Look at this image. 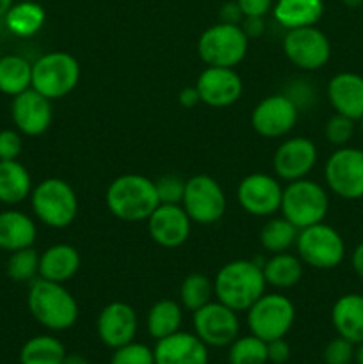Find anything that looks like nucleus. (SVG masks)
<instances>
[{
  "label": "nucleus",
  "mask_w": 363,
  "mask_h": 364,
  "mask_svg": "<svg viewBox=\"0 0 363 364\" xmlns=\"http://www.w3.org/2000/svg\"><path fill=\"white\" fill-rule=\"evenodd\" d=\"M265 277L262 265L249 259H235L219 269L214 279V295L233 311H248L263 294Z\"/></svg>",
  "instance_id": "nucleus-1"
},
{
  "label": "nucleus",
  "mask_w": 363,
  "mask_h": 364,
  "mask_svg": "<svg viewBox=\"0 0 363 364\" xmlns=\"http://www.w3.org/2000/svg\"><path fill=\"white\" fill-rule=\"evenodd\" d=\"M105 205L116 219L125 223L148 220L160 205L155 181L142 174H121L107 187Z\"/></svg>",
  "instance_id": "nucleus-2"
},
{
  "label": "nucleus",
  "mask_w": 363,
  "mask_h": 364,
  "mask_svg": "<svg viewBox=\"0 0 363 364\" xmlns=\"http://www.w3.org/2000/svg\"><path fill=\"white\" fill-rule=\"evenodd\" d=\"M27 306L36 322L48 331H66L78 318V304L63 283L36 277L28 287Z\"/></svg>",
  "instance_id": "nucleus-3"
},
{
  "label": "nucleus",
  "mask_w": 363,
  "mask_h": 364,
  "mask_svg": "<svg viewBox=\"0 0 363 364\" xmlns=\"http://www.w3.org/2000/svg\"><path fill=\"white\" fill-rule=\"evenodd\" d=\"M31 206L39 223L53 230H64L77 219L78 198L68 181L46 178L32 188Z\"/></svg>",
  "instance_id": "nucleus-4"
},
{
  "label": "nucleus",
  "mask_w": 363,
  "mask_h": 364,
  "mask_svg": "<svg viewBox=\"0 0 363 364\" xmlns=\"http://www.w3.org/2000/svg\"><path fill=\"white\" fill-rule=\"evenodd\" d=\"M330 210V198L322 185L312 180L290 181L283 188L280 212L298 230L324 223Z\"/></svg>",
  "instance_id": "nucleus-5"
},
{
  "label": "nucleus",
  "mask_w": 363,
  "mask_h": 364,
  "mask_svg": "<svg viewBox=\"0 0 363 364\" xmlns=\"http://www.w3.org/2000/svg\"><path fill=\"white\" fill-rule=\"evenodd\" d=\"M80 80V64L68 52H48L32 63V89L48 100L70 95Z\"/></svg>",
  "instance_id": "nucleus-6"
},
{
  "label": "nucleus",
  "mask_w": 363,
  "mask_h": 364,
  "mask_svg": "<svg viewBox=\"0 0 363 364\" xmlns=\"http://www.w3.org/2000/svg\"><path fill=\"white\" fill-rule=\"evenodd\" d=\"M249 39L241 25L219 23L206 28L198 39L199 59L206 66L235 68L248 53Z\"/></svg>",
  "instance_id": "nucleus-7"
},
{
  "label": "nucleus",
  "mask_w": 363,
  "mask_h": 364,
  "mask_svg": "<svg viewBox=\"0 0 363 364\" xmlns=\"http://www.w3.org/2000/svg\"><path fill=\"white\" fill-rule=\"evenodd\" d=\"M295 249L302 263L317 270H331L345 256V242L335 228L319 223L299 230Z\"/></svg>",
  "instance_id": "nucleus-8"
},
{
  "label": "nucleus",
  "mask_w": 363,
  "mask_h": 364,
  "mask_svg": "<svg viewBox=\"0 0 363 364\" xmlns=\"http://www.w3.org/2000/svg\"><path fill=\"white\" fill-rule=\"evenodd\" d=\"M295 322V306L281 294H263L248 309V329L267 343L287 336Z\"/></svg>",
  "instance_id": "nucleus-9"
},
{
  "label": "nucleus",
  "mask_w": 363,
  "mask_h": 364,
  "mask_svg": "<svg viewBox=\"0 0 363 364\" xmlns=\"http://www.w3.org/2000/svg\"><path fill=\"white\" fill-rule=\"evenodd\" d=\"M182 206L189 219L199 226L219 223L226 212V196L216 178L209 174H196L185 180Z\"/></svg>",
  "instance_id": "nucleus-10"
},
{
  "label": "nucleus",
  "mask_w": 363,
  "mask_h": 364,
  "mask_svg": "<svg viewBox=\"0 0 363 364\" xmlns=\"http://www.w3.org/2000/svg\"><path fill=\"white\" fill-rule=\"evenodd\" d=\"M324 178L335 196L347 201L363 199V149L344 146L331 153Z\"/></svg>",
  "instance_id": "nucleus-11"
},
{
  "label": "nucleus",
  "mask_w": 363,
  "mask_h": 364,
  "mask_svg": "<svg viewBox=\"0 0 363 364\" xmlns=\"http://www.w3.org/2000/svg\"><path fill=\"white\" fill-rule=\"evenodd\" d=\"M192 327L196 336L209 348L230 347L241 331L237 311L219 301H210L192 313Z\"/></svg>",
  "instance_id": "nucleus-12"
},
{
  "label": "nucleus",
  "mask_w": 363,
  "mask_h": 364,
  "mask_svg": "<svg viewBox=\"0 0 363 364\" xmlns=\"http://www.w3.org/2000/svg\"><path fill=\"white\" fill-rule=\"evenodd\" d=\"M283 52L295 68L305 71H317L327 64L331 57V43L322 31L313 27H301L287 31L283 38Z\"/></svg>",
  "instance_id": "nucleus-13"
},
{
  "label": "nucleus",
  "mask_w": 363,
  "mask_h": 364,
  "mask_svg": "<svg viewBox=\"0 0 363 364\" xmlns=\"http://www.w3.org/2000/svg\"><path fill=\"white\" fill-rule=\"evenodd\" d=\"M283 187L280 180L265 173L248 174L237 187L238 205L255 217H270L280 212Z\"/></svg>",
  "instance_id": "nucleus-14"
},
{
  "label": "nucleus",
  "mask_w": 363,
  "mask_h": 364,
  "mask_svg": "<svg viewBox=\"0 0 363 364\" xmlns=\"http://www.w3.org/2000/svg\"><path fill=\"white\" fill-rule=\"evenodd\" d=\"M299 109L285 92L263 98L251 112V127L260 137L278 139L295 127Z\"/></svg>",
  "instance_id": "nucleus-15"
},
{
  "label": "nucleus",
  "mask_w": 363,
  "mask_h": 364,
  "mask_svg": "<svg viewBox=\"0 0 363 364\" xmlns=\"http://www.w3.org/2000/svg\"><path fill=\"white\" fill-rule=\"evenodd\" d=\"M11 117L21 135L38 137L50 128L53 121L52 100L34 89L20 92L11 103Z\"/></svg>",
  "instance_id": "nucleus-16"
},
{
  "label": "nucleus",
  "mask_w": 363,
  "mask_h": 364,
  "mask_svg": "<svg viewBox=\"0 0 363 364\" xmlns=\"http://www.w3.org/2000/svg\"><path fill=\"white\" fill-rule=\"evenodd\" d=\"M317 146L306 137H292L281 142L273 156V167L278 180H302L317 164Z\"/></svg>",
  "instance_id": "nucleus-17"
},
{
  "label": "nucleus",
  "mask_w": 363,
  "mask_h": 364,
  "mask_svg": "<svg viewBox=\"0 0 363 364\" xmlns=\"http://www.w3.org/2000/svg\"><path fill=\"white\" fill-rule=\"evenodd\" d=\"M196 89L201 103L214 109H224L238 102L244 91V84L233 68L209 66L199 73Z\"/></svg>",
  "instance_id": "nucleus-18"
},
{
  "label": "nucleus",
  "mask_w": 363,
  "mask_h": 364,
  "mask_svg": "<svg viewBox=\"0 0 363 364\" xmlns=\"http://www.w3.org/2000/svg\"><path fill=\"white\" fill-rule=\"evenodd\" d=\"M100 341L109 348H120L134 341L137 334V315L127 302H110L100 311L96 320Z\"/></svg>",
  "instance_id": "nucleus-19"
},
{
  "label": "nucleus",
  "mask_w": 363,
  "mask_h": 364,
  "mask_svg": "<svg viewBox=\"0 0 363 364\" xmlns=\"http://www.w3.org/2000/svg\"><path fill=\"white\" fill-rule=\"evenodd\" d=\"M146 223L149 237L160 247H180L191 235L192 220L182 205H159Z\"/></svg>",
  "instance_id": "nucleus-20"
},
{
  "label": "nucleus",
  "mask_w": 363,
  "mask_h": 364,
  "mask_svg": "<svg viewBox=\"0 0 363 364\" xmlns=\"http://www.w3.org/2000/svg\"><path fill=\"white\" fill-rule=\"evenodd\" d=\"M155 364H209V347L196 334L178 333L157 340Z\"/></svg>",
  "instance_id": "nucleus-21"
},
{
  "label": "nucleus",
  "mask_w": 363,
  "mask_h": 364,
  "mask_svg": "<svg viewBox=\"0 0 363 364\" xmlns=\"http://www.w3.org/2000/svg\"><path fill=\"white\" fill-rule=\"evenodd\" d=\"M327 100L335 112L359 121L363 117V77L351 71L337 73L327 82Z\"/></svg>",
  "instance_id": "nucleus-22"
},
{
  "label": "nucleus",
  "mask_w": 363,
  "mask_h": 364,
  "mask_svg": "<svg viewBox=\"0 0 363 364\" xmlns=\"http://www.w3.org/2000/svg\"><path fill=\"white\" fill-rule=\"evenodd\" d=\"M331 323L338 336L351 343H363V295L345 294L331 308Z\"/></svg>",
  "instance_id": "nucleus-23"
},
{
  "label": "nucleus",
  "mask_w": 363,
  "mask_h": 364,
  "mask_svg": "<svg viewBox=\"0 0 363 364\" xmlns=\"http://www.w3.org/2000/svg\"><path fill=\"white\" fill-rule=\"evenodd\" d=\"M38 237L36 223L20 210L0 212V249L7 252L32 247Z\"/></svg>",
  "instance_id": "nucleus-24"
},
{
  "label": "nucleus",
  "mask_w": 363,
  "mask_h": 364,
  "mask_svg": "<svg viewBox=\"0 0 363 364\" xmlns=\"http://www.w3.org/2000/svg\"><path fill=\"white\" fill-rule=\"evenodd\" d=\"M80 269V255L70 244L50 245L43 255H39V277L53 281V283H66Z\"/></svg>",
  "instance_id": "nucleus-25"
},
{
  "label": "nucleus",
  "mask_w": 363,
  "mask_h": 364,
  "mask_svg": "<svg viewBox=\"0 0 363 364\" xmlns=\"http://www.w3.org/2000/svg\"><path fill=\"white\" fill-rule=\"evenodd\" d=\"M274 18L287 31L313 27L324 14L322 0H278L274 4Z\"/></svg>",
  "instance_id": "nucleus-26"
},
{
  "label": "nucleus",
  "mask_w": 363,
  "mask_h": 364,
  "mask_svg": "<svg viewBox=\"0 0 363 364\" xmlns=\"http://www.w3.org/2000/svg\"><path fill=\"white\" fill-rule=\"evenodd\" d=\"M32 192V178L18 160H0V203L18 205Z\"/></svg>",
  "instance_id": "nucleus-27"
},
{
  "label": "nucleus",
  "mask_w": 363,
  "mask_h": 364,
  "mask_svg": "<svg viewBox=\"0 0 363 364\" xmlns=\"http://www.w3.org/2000/svg\"><path fill=\"white\" fill-rule=\"evenodd\" d=\"M45 9L36 0H31V2H20L18 0L4 16L6 27L9 28L11 34L18 36V38H31V36L38 34L43 25H45Z\"/></svg>",
  "instance_id": "nucleus-28"
},
{
  "label": "nucleus",
  "mask_w": 363,
  "mask_h": 364,
  "mask_svg": "<svg viewBox=\"0 0 363 364\" xmlns=\"http://www.w3.org/2000/svg\"><path fill=\"white\" fill-rule=\"evenodd\" d=\"M262 272L269 287L287 290L301 281L302 262L299 256L290 255V252H278L263 263Z\"/></svg>",
  "instance_id": "nucleus-29"
},
{
  "label": "nucleus",
  "mask_w": 363,
  "mask_h": 364,
  "mask_svg": "<svg viewBox=\"0 0 363 364\" xmlns=\"http://www.w3.org/2000/svg\"><path fill=\"white\" fill-rule=\"evenodd\" d=\"M182 320H184V313H182L180 302L162 299L149 308L148 316H146V329L153 340H162L180 331Z\"/></svg>",
  "instance_id": "nucleus-30"
},
{
  "label": "nucleus",
  "mask_w": 363,
  "mask_h": 364,
  "mask_svg": "<svg viewBox=\"0 0 363 364\" xmlns=\"http://www.w3.org/2000/svg\"><path fill=\"white\" fill-rule=\"evenodd\" d=\"M32 87V64L21 55L0 57V92L18 96Z\"/></svg>",
  "instance_id": "nucleus-31"
},
{
  "label": "nucleus",
  "mask_w": 363,
  "mask_h": 364,
  "mask_svg": "<svg viewBox=\"0 0 363 364\" xmlns=\"http://www.w3.org/2000/svg\"><path fill=\"white\" fill-rule=\"evenodd\" d=\"M66 354L63 341L50 334H41L25 341L20 350V364H63Z\"/></svg>",
  "instance_id": "nucleus-32"
},
{
  "label": "nucleus",
  "mask_w": 363,
  "mask_h": 364,
  "mask_svg": "<svg viewBox=\"0 0 363 364\" xmlns=\"http://www.w3.org/2000/svg\"><path fill=\"white\" fill-rule=\"evenodd\" d=\"M299 230L292 226L285 217L269 219L260 230V244L267 252H287L292 245H295Z\"/></svg>",
  "instance_id": "nucleus-33"
},
{
  "label": "nucleus",
  "mask_w": 363,
  "mask_h": 364,
  "mask_svg": "<svg viewBox=\"0 0 363 364\" xmlns=\"http://www.w3.org/2000/svg\"><path fill=\"white\" fill-rule=\"evenodd\" d=\"M214 297V281H210L205 274H189L180 287V304L189 311H198L205 304H209Z\"/></svg>",
  "instance_id": "nucleus-34"
},
{
  "label": "nucleus",
  "mask_w": 363,
  "mask_h": 364,
  "mask_svg": "<svg viewBox=\"0 0 363 364\" xmlns=\"http://www.w3.org/2000/svg\"><path fill=\"white\" fill-rule=\"evenodd\" d=\"M6 272L14 283H32L39 276V255L34 247L11 252Z\"/></svg>",
  "instance_id": "nucleus-35"
},
{
  "label": "nucleus",
  "mask_w": 363,
  "mask_h": 364,
  "mask_svg": "<svg viewBox=\"0 0 363 364\" xmlns=\"http://www.w3.org/2000/svg\"><path fill=\"white\" fill-rule=\"evenodd\" d=\"M228 361L230 364H267V343L253 334L237 338L230 345Z\"/></svg>",
  "instance_id": "nucleus-36"
},
{
  "label": "nucleus",
  "mask_w": 363,
  "mask_h": 364,
  "mask_svg": "<svg viewBox=\"0 0 363 364\" xmlns=\"http://www.w3.org/2000/svg\"><path fill=\"white\" fill-rule=\"evenodd\" d=\"M109 364H155V358L148 345L130 341L123 347L114 348Z\"/></svg>",
  "instance_id": "nucleus-37"
},
{
  "label": "nucleus",
  "mask_w": 363,
  "mask_h": 364,
  "mask_svg": "<svg viewBox=\"0 0 363 364\" xmlns=\"http://www.w3.org/2000/svg\"><path fill=\"white\" fill-rule=\"evenodd\" d=\"M354 123L356 121L349 119V117L342 116V114H335L327 119L326 127H324V135H326L327 142L337 148H344L351 142L352 135H354Z\"/></svg>",
  "instance_id": "nucleus-38"
},
{
  "label": "nucleus",
  "mask_w": 363,
  "mask_h": 364,
  "mask_svg": "<svg viewBox=\"0 0 363 364\" xmlns=\"http://www.w3.org/2000/svg\"><path fill=\"white\" fill-rule=\"evenodd\" d=\"M160 205H182L185 192V180L177 174H164L155 180Z\"/></svg>",
  "instance_id": "nucleus-39"
},
{
  "label": "nucleus",
  "mask_w": 363,
  "mask_h": 364,
  "mask_svg": "<svg viewBox=\"0 0 363 364\" xmlns=\"http://www.w3.org/2000/svg\"><path fill=\"white\" fill-rule=\"evenodd\" d=\"M356 345L345 338L337 336L324 347L322 361L324 364H351L354 361Z\"/></svg>",
  "instance_id": "nucleus-40"
},
{
  "label": "nucleus",
  "mask_w": 363,
  "mask_h": 364,
  "mask_svg": "<svg viewBox=\"0 0 363 364\" xmlns=\"http://www.w3.org/2000/svg\"><path fill=\"white\" fill-rule=\"evenodd\" d=\"M23 149V139L18 130H0V160H18Z\"/></svg>",
  "instance_id": "nucleus-41"
},
{
  "label": "nucleus",
  "mask_w": 363,
  "mask_h": 364,
  "mask_svg": "<svg viewBox=\"0 0 363 364\" xmlns=\"http://www.w3.org/2000/svg\"><path fill=\"white\" fill-rule=\"evenodd\" d=\"M285 95L292 100V102L298 105V109H305L308 107V103L312 105L313 100H315V92H313V87L310 84H306L305 80H294L290 85H288L287 92Z\"/></svg>",
  "instance_id": "nucleus-42"
},
{
  "label": "nucleus",
  "mask_w": 363,
  "mask_h": 364,
  "mask_svg": "<svg viewBox=\"0 0 363 364\" xmlns=\"http://www.w3.org/2000/svg\"><path fill=\"white\" fill-rule=\"evenodd\" d=\"M290 345L285 338L267 341V361L273 364H285L290 359Z\"/></svg>",
  "instance_id": "nucleus-43"
},
{
  "label": "nucleus",
  "mask_w": 363,
  "mask_h": 364,
  "mask_svg": "<svg viewBox=\"0 0 363 364\" xmlns=\"http://www.w3.org/2000/svg\"><path fill=\"white\" fill-rule=\"evenodd\" d=\"M244 16H265L273 7V0H237Z\"/></svg>",
  "instance_id": "nucleus-44"
},
{
  "label": "nucleus",
  "mask_w": 363,
  "mask_h": 364,
  "mask_svg": "<svg viewBox=\"0 0 363 364\" xmlns=\"http://www.w3.org/2000/svg\"><path fill=\"white\" fill-rule=\"evenodd\" d=\"M241 28L248 36V39H258L265 32V20L263 16H244Z\"/></svg>",
  "instance_id": "nucleus-45"
},
{
  "label": "nucleus",
  "mask_w": 363,
  "mask_h": 364,
  "mask_svg": "<svg viewBox=\"0 0 363 364\" xmlns=\"http://www.w3.org/2000/svg\"><path fill=\"white\" fill-rule=\"evenodd\" d=\"M219 18L223 23L241 25L242 20H244V14H242L241 7H238L237 2H226L219 9Z\"/></svg>",
  "instance_id": "nucleus-46"
},
{
  "label": "nucleus",
  "mask_w": 363,
  "mask_h": 364,
  "mask_svg": "<svg viewBox=\"0 0 363 364\" xmlns=\"http://www.w3.org/2000/svg\"><path fill=\"white\" fill-rule=\"evenodd\" d=\"M178 103H180L184 109H194L198 103H201L196 85H189V87L182 89V91L178 92Z\"/></svg>",
  "instance_id": "nucleus-47"
},
{
  "label": "nucleus",
  "mask_w": 363,
  "mask_h": 364,
  "mask_svg": "<svg viewBox=\"0 0 363 364\" xmlns=\"http://www.w3.org/2000/svg\"><path fill=\"white\" fill-rule=\"evenodd\" d=\"M352 270L356 272V276L363 279V242L359 245H356V249L352 251Z\"/></svg>",
  "instance_id": "nucleus-48"
},
{
  "label": "nucleus",
  "mask_w": 363,
  "mask_h": 364,
  "mask_svg": "<svg viewBox=\"0 0 363 364\" xmlns=\"http://www.w3.org/2000/svg\"><path fill=\"white\" fill-rule=\"evenodd\" d=\"M63 364H89V361L80 354H66Z\"/></svg>",
  "instance_id": "nucleus-49"
},
{
  "label": "nucleus",
  "mask_w": 363,
  "mask_h": 364,
  "mask_svg": "<svg viewBox=\"0 0 363 364\" xmlns=\"http://www.w3.org/2000/svg\"><path fill=\"white\" fill-rule=\"evenodd\" d=\"M14 4V0H0V18H4L7 14V11L11 9V6Z\"/></svg>",
  "instance_id": "nucleus-50"
},
{
  "label": "nucleus",
  "mask_w": 363,
  "mask_h": 364,
  "mask_svg": "<svg viewBox=\"0 0 363 364\" xmlns=\"http://www.w3.org/2000/svg\"><path fill=\"white\" fill-rule=\"evenodd\" d=\"M354 363H356V364H363V343L356 345V352H354Z\"/></svg>",
  "instance_id": "nucleus-51"
},
{
  "label": "nucleus",
  "mask_w": 363,
  "mask_h": 364,
  "mask_svg": "<svg viewBox=\"0 0 363 364\" xmlns=\"http://www.w3.org/2000/svg\"><path fill=\"white\" fill-rule=\"evenodd\" d=\"M342 4H344L345 7H351V9H354V7L362 6L363 0H342Z\"/></svg>",
  "instance_id": "nucleus-52"
},
{
  "label": "nucleus",
  "mask_w": 363,
  "mask_h": 364,
  "mask_svg": "<svg viewBox=\"0 0 363 364\" xmlns=\"http://www.w3.org/2000/svg\"><path fill=\"white\" fill-rule=\"evenodd\" d=\"M359 130H362V134H363V117L359 119Z\"/></svg>",
  "instance_id": "nucleus-53"
},
{
  "label": "nucleus",
  "mask_w": 363,
  "mask_h": 364,
  "mask_svg": "<svg viewBox=\"0 0 363 364\" xmlns=\"http://www.w3.org/2000/svg\"><path fill=\"white\" fill-rule=\"evenodd\" d=\"M20 2H31V0H20Z\"/></svg>",
  "instance_id": "nucleus-54"
}]
</instances>
